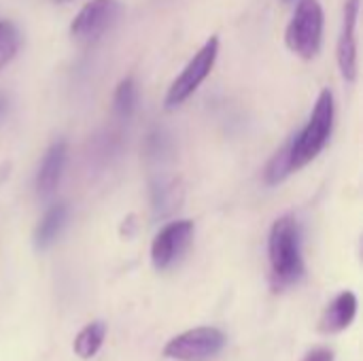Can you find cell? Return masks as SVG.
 I'll list each match as a JSON object with an SVG mask.
<instances>
[{
  "mask_svg": "<svg viewBox=\"0 0 363 361\" xmlns=\"http://www.w3.org/2000/svg\"><path fill=\"white\" fill-rule=\"evenodd\" d=\"M268 262L272 291L281 294L302 281V230L294 215H283L272 223L268 236Z\"/></svg>",
  "mask_w": 363,
  "mask_h": 361,
  "instance_id": "obj_1",
  "label": "cell"
},
{
  "mask_svg": "<svg viewBox=\"0 0 363 361\" xmlns=\"http://www.w3.org/2000/svg\"><path fill=\"white\" fill-rule=\"evenodd\" d=\"M334 128V94L323 89L315 102L308 123L291 138V168L294 172L311 164L328 145Z\"/></svg>",
  "mask_w": 363,
  "mask_h": 361,
  "instance_id": "obj_2",
  "label": "cell"
},
{
  "mask_svg": "<svg viewBox=\"0 0 363 361\" xmlns=\"http://www.w3.org/2000/svg\"><path fill=\"white\" fill-rule=\"evenodd\" d=\"M321 38H323V9L319 0H300L285 30L287 47L302 60H313L321 49Z\"/></svg>",
  "mask_w": 363,
  "mask_h": 361,
  "instance_id": "obj_3",
  "label": "cell"
},
{
  "mask_svg": "<svg viewBox=\"0 0 363 361\" xmlns=\"http://www.w3.org/2000/svg\"><path fill=\"white\" fill-rule=\"evenodd\" d=\"M223 347L225 334L219 328L200 326L170 338L164 345L162 355L174 361H211L223 351Z\"/></svg>",
  "mask_w": 363,
  "mask_h": 361,
  "instance_id": "obj_4",
  "label": "cell"
},
{
  "mask_svg": "<svg viewBox=\"0 0 363 361\" xmlns=\"http://www.w3.org/2000/svg\"><path fill=\"white\" fill-rule=\"evenodd\" d=\"M217 55H219V38L211 36L202 45V49L189 60V64L183 68V72L174 79V83L170 85L166 100H164L168 111L181 106L202 85V81L211 74V70L217 62Z\"/></svg>",
  "mask_w": 363,
  "mask_h": 361,
  "instance_id": "obj_5",
  "label": "cell"
},
{
  "mask_svg": "<svg viewBox=\"0 0 363 361\" xmlns=\"http://www.w3.org/2000/svg\"><path fill=\"white\" fill-rule=\"evenodd\" d=\"M194 221L179 219L166 223L151 243V262L157 270H168L174 262H179L194 240Z\"/></svg>",
  "mask_w": 363,
  "mask_h": 361,
  "instance_id": "obj_6",
  "label": "cell"
},
{
  "mask_svg": "<svg viewBox=\"0 0 363 361\" xmlns=\"http://www.w3.org/2000/svg\"><path fill=\"white\" fill-rule=\"evenodd\" d=\"M119 0H89L72 19L70 34L77 43L89 45L98 40L119 17Z\"/></svg>",
  "mask_w": 363,
  "mask_h": 361,
  "instance_id": "obj_7",
  "label": "cell"
},
{
  "mask_svg": "<svg viewBox=\"0 0 363 361\" xmlns=\"http://www.w3.org/2000/svg\"><path fill=\"white\" fill-rule=\"evenodd\" d=\"M357 17H359V0H345V17L342 32L338 38V66L342 77L353 83L357 79Z\"/></svg>",
  "mask_w": 363,
  "mask_h": 361,
  "instance_id": "obj_8",
  "label": "cell"
},
{
  "mask_svg": "<svg viewBox=\"0 0 363 361\" xmlns=\"http://www.w3.org/2000/svg\"><path fill=\"white\" fill-rule=\"evenodd\" d=\"M66 157H68V145L64 140L51 143L49 149L45 151L43 162L36 172V194L40 198H49L57 189L64 166H66Z\"/></svg>",
  "mask_w": 363,
  "mask_h": 361,
  "instance_id": "obj_9",
  "label": "cell"
},
{
  "mask_svg": "<svg viewBox=\"0 0 363 361\" xmlns=\"http://www.w3.org/2000/svg\"><path fill=\"white\" fill-rule=\"evenodd\" d=\"M357 315V296L353 291H340L323 311L319 319V334H340L345 332Z\"/></svg>",
  "mask_w": 363,
  "mask_h": 361,
  "instance_id": "obj_10",
  "label": "cell"
},
{
  "mask_svg": "<svg viewBox=\"0 0 363 361\" xmlns=\"http://www.w3.org/2000/svg\"><path fill=\"white\" fill-rule=\"evenodd\" d=\"M68 217V209L66 204H53L45 211V215L40 217L36 230H34V247L38 251H45L47 247L53 245V240L57 238V234L62 232L64 223Z\"/></svg>",
  "mask_w": 363,
  "mask_h": 361,
  "instance_id": "obj_11",
  "label": "cell"
},
{
  "mask_svg": "<svg viewBox=\"0 0 363 361\" xmlns=\"http://www.w3.org/2000/svg\"><path fill=\"white\" fill-rule=\"evenodd\" d=\"M106 338V323L104 321H91L85 328L79 330V334L72 340V351L79 360H91L98 355L100 347Z\"/></svg>",
  "mask_w": 363,
  "mask_h": 361,
  "instance_id": "obj_12",
  "label": "cell"
},
{
  "mask_svg": "<svg viewBox=\"0 0 363 361\" xmlns=\"http://www.w3.org/2000/svg\"><path fill=\"white\" fill-rule=\"evenodd\" d=\"M181 194H183L181 185L174 179H166V181L155 183L151 189V204H153L155 215L164 217V215L172 213L181 202Z\"/></svg>",
  "mask_w": 363,
  "mask_h": 361,
  "instance_id": "obj_13",
  "label": "cell"
},
{
  "mask_svg": "<svg viewBox=\"0 0 363 361\" xmlns=\"http://www.w3.org/2000/svg\"><path fill=\"white\" fill-rule=\"evenodd\" d=\"M136 98H138V91H136V83H134V77H125L119 81L117 89H115V96H113V113L117 119L121 121H128L136 109Z\"/></svg>",
  "mask_w": 363,
  "mask_h": 361,
  "instance_id": "obj_14",
  "label": "cell"
},
{
  "mask_svg": "<svg viewBox=\"0 0 363 361\" xmlns=\"http://www.w3.org/2000/svg\"><path fill=\"white\" fill-rule=\"evenodd\" d=\"M294 172L291 168V138L272 155V160L268 162L266 170H264V179L268 185H279L283 183L289 174Z\"/></svg>",
  "mask_w": 363,
  "mask_h": 361,
  "instance_id": "obj_15",
  "label": "cell"
},
{
  "mask_svg": "<svg viewBox=\"0 0 363 361\" xmlns=\"http://www.w3.org/2000/svg\"><path fill=\"white\" fill-rule=\"evenodd\" d=\"M17 47H19V38H17V32L13 30V32H9V34L0 40V68L6 66V64L15 57Z\"/></svg>",
  "mask_w": 363,
  "mask_h": 361,
  "instance_id": "obj_16",
  "label": "cell"
},
{
  "mask_svg": "<svg viewBox=\"0 0 363 361\" xmlns=\"http://www.w3.org/2000/svg\"><path fill=\"white\" fill-rule=\"evenodd\" d=\"M300 361H336V353H334V349L319 345V347L308 349V351H306V355H304Z\"/></svg>",
  "mask_w": 363,
  "mask_h": 361,
  "instance_id": "obj_17",
  "label": "cell"
},
{
  "mask_svg": "<svg viewBox=\"0 0 363 361\" xmlns=\"http://www.w3.org/2000/svg\"><path fill=\"white\" fill-rule=\"evenodd\" d=\"M15 28H13V23H9V21H2L0 19V40L9 34V32H13Z\"/></svg>",
  "mask_w": 363,
  "mask_h": 361,
  "instance_id": "obj_18",
  "label": "cell"
},
{
  "mask_svg": "<svg viewBox=\"0 0 363 361\" xmlns=\"http://www.w3.org/2000/svg\"><path fill=\"white\" fill-rule=\"evenodd\" d=\"M4 106H6V100L0 96V115H2V111H4Z\"/></svg>",
  "mask_w": 363,
  "mask_h": 361,
  "instance_id": "obj_19",
  "label": "cell"
},
{
  "mask_svg": "<svg viewBox=\"0 0 363 361\" xmlns=\"http://www.w3.org/2000/svg\"><path fill=\"white\" fill-rule=\"evenodd\" d=\"M57 2H68V0H57Z\"/></svg>",
  "mask_w": 363,
  "mask_h": 361,
  "instance_id": "obj_20",
  "label": "cell"
},
{
  "mask_svg": "<svg viewBox=\"0 0 363 361\" xmlns=\"http://www.w3.org/2000/svg\"><path fill=\"white\" fill-rule=\"evenodd\" d=\"M285 2H289V0H285Z\"/></svg>",
  "mask_w": 363,
  "mask_h": 361,
  "instance_id": "obj_21",
  "label": "cell"
}]
</instances>
